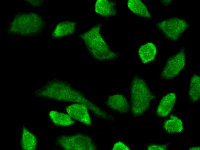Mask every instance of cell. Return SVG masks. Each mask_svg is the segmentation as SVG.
Returning a JSON list of instances; mask_svg holds the SVG:
<instances>
[{"label": "cell", "instance_id": "cell-1", "mask_svg": "<svg viewBox=\"0 0 200 150\" xmlns=\"http://www.w3.org/2000/svg\"><path fill=\"white\" fill-rule=\"evenodd\" d=\"M45 22L39 15L36 13L17 14L8 30L9 33L23 36H32L43 31Z\"/></svg>", "mask_w": 200, "mask_h": 150}, {"label": "cell", "instance_id": "cell-2", "mask_svg": "<svg viewBox=\"0 0 200 150\" xmlns=\"http://www.w3.org/2000/svg\"><path fill=\"white\" fill-rule=\"evenodd\" d=\"M131 110L134 116L142 115L149 108L155 96L151 91L145 81L139 76L133 78L130 89Z\"/></svg>", "mask_w": 200, "mask_h": 150}, {"label": "cell", "instance_id": "cell-3", "mask_svg": "<svg viewBox=\"0 0 200 150\" xmlns=\"http://www.w3.org/2000/svg\"><path fill=\"white\" fill-rule=\"evenodd\" d=\"M100 26H95L81 35L82 40L91 55L99 60L114 59L117 55L111 50L100 33Z\"/></svg>", "mask_w": 200, "mask_h": 150}, {"label": "cell", "instance_id": "cell-4", "mask_svg": "<svg viewBox=\"0 0 200 150\" xmlns=\"http://www.w3.org/2000/svg\"><path fill=\"white\" fill-rule=\"evenodd\" d=\"M156 25L166 38L172 41L177 40L189 26L186 20L177 18H169Z\"/></svg>", "mask_w": 200, "mask_h": 150}, {"label": "cell", "instance_id": "cell-5", "mask_svg": "<svg viewBox=\"0 0 200 150\" xmlns=\"http://www.w3.org/2000/svg\"><path fill=\"white\" fill-rule=\"evenodd\" d=\"M185 58L183 48L170 58L161 73V78L168 80L175 78L184 67Z\"/></svg>", "mask_w": 200, "mask_h": 150}, {"label": "cell", "instance_id": "cell-6", "mask_svg": "<svg viewBox=\"0 0 200 150\" xmlns=\"http://www.w3.org/2000/svg\"><path fill=\"white\" fill-rule=\"evenodd\" d=\"M63 136L59 137L57 142L59 145L66 149L93 150L95 146L92 140L87 137Z\"/></svg>", "mask_w": 200, "mask_h": 150}, {"label": "cell", "instance_id": "cell-7", "mask_svg": "<svg viewBox=\"0 0 200 150\" xmlns=\"http://www.w3.org/2000/svg\"><path fill=\"white\" fill-rule=\"evenodd\" d=\"M66 110L71 118L87 125L91 124L88 109L84 105L80 104H73L67 106Z\"/></svg>", "mask_w": 200, "mask_h": 150}, {"label": "cell", "instance_id": "cell-8", "mask_svg": "<svg viewBox=\"0 0 200 150\" xmlns=\"http://www.w3.org/2000/svg\"><path fill=\"white\" fill-rule=\"evenodd\" d=\"M108 106L112 110L120 113L127 112L129 106L126 97L120 94L110 96L107 101Z\"/></svg>", "mask_w": 200, "mask_h": 150}, {"label": "cell", "instance_id": "cell-9", "mask_svg": "<svg viewBox=\"0 0 200 150\" xmlns=\"http://www.w3.org/2000/svg\"><path fill=\"white\" fill-rule=\"evenodd\" d=\"M176 99V95L174 93L166 95L160 102L157 111V115L164 117L168 116L172 110Z\"/></svg>", "mask_w": 200, "mask_h": 150}, {"label": "cell", "instance_id": "cell-10", "mask_svg": "<svg viewBox=\"0 0 200 150\" xmlns=\"http://www.w3.org/2000/svg\"><path fill=\"white\" fill-rule=\"evenodd\" d=\"M96 12L100 15L109 17L116 14V5L113 1L107 0H98L95 5Z\"/></svg>", "mask_w": 200, "mask_h": 150}, {"label": "cell", "instance_id": "cell-11", "mask_svg": "<svg viewBox=\"0 0 200 150\" xmlns=\"http://www.w3.org/2000/svg\"><path fill=\"white\" fill-rule=\"evenodd\" d=\"M76 26L75 22L68 21L58 24L52 33L53 38H59L71 35L74 33Z\"/></svg>", "mask_w": 200, "mask_h": 150}, {"label": "cell", "instance_id": "cell-12", "mask_svg": "<svg viewBox=\"0 0 200 150\" xmlns=\"http://www.w3.org/2000/svg\"><path fill=\"white\" fill-rule=\"evenodd\" d=\"M156 53V47L151 42L142 45L139 50V55L143 63H147L152 61L155 57Z\"/></svg>", "mask_w": 200, "mask_h": 150}, {"label": "cell", "instance_id": "cell-13", "mask_svg": "<svg viewBox=\"0 0 200 150\" xmlns=\"http://www.w3.org/2000/svg\"><path fill=\"white\" fill-rule=\"evenodd\" d=\"M127 5L131 11L140 16L147 18H152L146 5L140 0H128Z\"/></svg>", "mask_w": 200, "mask_h": 150}, {"label": "cell", "instance_id": "cell-14", "mask_svg": "<svg viewBox=\"0 0 200 150\" xmlns=\"http://www.w3.org/2000/svg\"><path fill=\"white\" fill-rule=\"evenodd\" d=\"M21 145L22 149L25 150H35L37 146L36 137L24 127L22 129Z\"/></svg>", "mask_w": 200, "mask_h": 150}, {"label": "cell", "instance_id": "cell-15", "mask_svg": "<svg viewBox=\"0 0 200 150\" xmlns=\"http://www.w3.org/2000/svg\"><path fill=\"white\" fill-rule=\"evenodd\" d=\"M164 127L169 134L180 132L183 129L182 121L179 118L173 115L170 116L169 119L165 121L164 123Z\"/></svg>", "mask_w": 200, "mask_h": 150}, {"label": "cell", "instance_id": "cell-16", "mask_svg": "<svg viewBox=\"0 0 200 150\" xmlns=\"http://www.w3.org/2000/svg\"><path fill=\"white\" fill-rule=\"evenodd\" d=\"M49 116L53 122L58 125L68 126L74 123V121L69 115L56 111H50Z\"/></svg>", "mask_w": 200, "mask_h": 150}, {"label": "cell", "instance_id": "cell-17", "mask_svg": "<svg viewBox=\"0 0 200 150\" xmlns=\"http://www.w3.org/2000/svg\"><path fill=\"white\" fill-rule=\"evenodd\" d=\"M189 96L193 102H197L200 96V78L196 74H193L191 79L189 91Z\"/></svg>", "mask_w": 200, "mask_h": 150}, {"label": "cell", "instance_id": "cell-18", "mask_svg": "<svg viewBox=\"0 0 200 150\" xmlns=\"http://www.w3.org/2000/svg\"><path fill=\"white\" fill-rule=\"evenodd\" d=\"M168 146L166 144H152L148 145L147 149L149 150H165Z\"/></svg>", "mask_w": 200, "mask_h": 150}, {"label": "cell", "instance_id": "cell-19", "mask_svg": "<svg viewBox=\"0 0 200 150\" xmlns=\"http://www.w3.org/2000/svg\"><path fill=\"white\" fill-rule=\"evenodd\" d=\"M114 150H130L127 146L121 142H118L116 143L113 148Z\"/></svg>", "mask_w": 200, "mask_h": 150}, {"label": "cell", "instance_id": "cell-20", "mask_svg": "<svg viewBox=\"0 0 200 150\" xmlns=\"http://www.w3.org/2000/svg\"><path fill=\"white\" fill-rule=\"evenodd\" d=\"M189 149V150H199L200 149V147L199 146H197V147H191V148H190Z\"/></svg>", "mask_w": 200, "mask_h": 150}]
</instances>
